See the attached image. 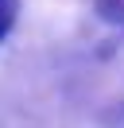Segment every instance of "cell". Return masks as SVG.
Masks as SVG:
<instances>
[{
    "label": "cell",
    "mask_w": 124,
    "mask_h": 128,
    "mask_svg": "<svg viewBox=\"0 0 124 128\" xmlns=\"http://www.w3.org/2000/svg\"><path fill=\"white\" fill-rule=\"evenodd\" d=\"M16 8H20V0H0V43L12 35L16 27Z\"/></svg>",
    "instance_id": "1"
}]
</instances>
